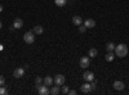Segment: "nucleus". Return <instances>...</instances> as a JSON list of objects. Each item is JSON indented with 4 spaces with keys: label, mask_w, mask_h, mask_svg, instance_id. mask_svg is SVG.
I'll return each instance as SVG.
<instances>
[{
    "label": "nucleus",
    "mask_w": 129,
    "mask_h": 95,
    "mask_svg": "<svg viewBox=\"0 0 129 95\" xmlns=\"http://www.w3.org/2000/svg\"><path fill=\"white\" fill-rule=\"evenodd\" d=\"M115 55H117L119 58H124L128 55V46L125 44H119L115 46Z\"/></svg>",
    "instance_id": "f257e3e1"
},
{
    "label": "nucleus",
    "mask_w": 129,
    "mask_h": 95,
    "mask_svg": "<svg viewBox=\"0 0 129 95\" xmlns=\"http://www.w3.org/2000/svg\"><path fill=\"white\" fill-rule=\"evenodd\" d=\"M23 41H25L26 44H34V41H35V34L32 32V31L26 32L23 35Z\"/></svg>",
    "instance_id": "f03ea898"
},
{
    "label": "nucleus",
    "mask_w": 129,
    "mask_h": 95,
    "mask_svg": "<svg viewBox=\"0 0 129 95\" xmlns=\"http://www.w3.org/2000/svg\"><path fill=\"white\" fill-rule=\"evenodd\" d=\"M83 80L84 81H87V82H92L94 80V73L90 72V71H85L83 73Z\"/></svg>",
    "instance_id": "7ed1b4c3"
},
{
    "label": "nucleus",
    "mask_w": 129,
    "mask_h": 95,
    "mask_svg": "<svg viewBox=\"0 0 129 95\" xmlns=\"http://www.w3.org/2000/svg\"><path fill=\"white\" fill-rule=\"evenodd\" d=\"M79 63H80V67H81V68H87V67H89V64H90V59H89L88 57H81Z\"/></svg>",
    "instance_id": "20e7f679"
},
{
    "label": "nucleus",
    "mask_w": 129,
    "mask_h": 95,
    "mask_svg": "<svg viewBox=\"0 0 129 95\" xmlns=\"http://www.w3.org/2000/svg\"><path fill=\"white\" fill-rule=\"evenodd\" d=\"M112 86H114V89L115 90H117V91H121V90H124V87H125V83L123 82V81H115L114 83H112Z\"/></svg>",
    "instance_id": "39448f33"
},
{
    "label": "nucleus",
    "mask_w": 129,
    "mask_h": 95,
    "mask_svg": "<svg viewBox=\"0 0 129 95\" xmlns=\"http://www.w3.org/2000/svg\"><path fill=\"white\" fill-rule=\"evenodd\" d=\"M64 76L63 75H57V76H54V83L56 85H58V86H62V85H64Z\"/></svg>",
    "instance_id": "423d86ee"
},
{
    "label": "nucleus",
    "mask_w": 129,
    "mask_h": 95,
    "mask_svg": "<svg viewBox=\"0 0 129 95\" xmlns=\"http://www.w3.org/2000/svg\"><path fill=\"white\" fill-rule=\"evenodd\" d=\"M80 90H81V92H84V94H89L90 91H92V87H90V83H88L87 81H85L83 85L80 86Z\"/></svg>",
    "instance_id": "0eeeda50"
},
{
    "label": "nucleus",
    "mask_w": 129,
    "mask_h": 95,
    "mask_svg": "<svg viewBox=\"0 0 129 95\" xmlns=\"http://www.w3.org/2000/svg\"><path fill=\"white\" fill-rule=\"evenodd\" d=\"M25 75V69L23 68H16L14 69V72H13V77H16V78H21V77H22Z\"/></svg>",
    "instance_id": "6e6552de"
},
{
    "label": "nucleus",
    "mask_w": 129,
    "mask_h": 95,
    "mask_svg": "<svg viewBox=\"0 0 129 95\" xmlns=\"http://www.w3.org/2000/svg\"><path fill=\"white\" fill-rule=\"evenodd\" d=\"M38 91H39V94H40V95H48V94H49L48 86H47V85H44V83H43V85H40V86L38 87Z\"/></svg>",
    "instance_id": "1a4fd4ad"
},
{
    "label": "nucleus",
    "mask_w": 129,
    "mask_h": 95,
    "mask_svg": "<svg viewBox=\"0 0 129 95\" xmlns=\"http://www.w3.org/2000/svg\"><path fill=\"white\" fill-rule=\"evenodd\" d=\"M22 26H23V21L21 18H16L14 22H13V28L19 30V28H22Z\"/></svg>",
    "instance_id": "9d476101"
},
{
    "label": "nucleus",
    "mask_w": 129,
    "mask_h": 95,
    "mask_svg": "<svg viewBox=\"0 0 129 95\" xmlns=\"http://www.w3.org/2000/svg\"><path fill=\"white\" fill-rule=\"evenodd\" d=\"M84 26L87 27V28H94L95 27V21L89 18V19H85V22H84Z\"/></svg>",
    "instance_id": "9b49d317"
},
{
    "label": "nucleus",
    "mask_w": 129,
    "mask_h": 95,
    "mask_svg": "<svg viewBox=\"0 0 129 95\" xmlns=\"http://www.w3.org/2000/svg\"><path fill=\"white\" fill-rule=\"evenodd\" d=\"M43 83H44V85H47V86H52L53 83H54V78L50 77V76H47V77L43 78Z\"/></svg>",
    "instance_id": "f8f14e48"
},
{
    "label": "nucleus",
    "mask_w": 129,
    "mask_h": 95,
    "mask_svg": "<svg viewBox=\"0 0 129 95\" xmlns=\"http://www.w3.org/2000/svg\"><path fill=\"white\" fill-rule=\"evenodd\" d=\"M72 23H74L75 26L83 25V18H81L80 16H74V17H72Z\"/></svg>",
    "instance_id": "ddd939ff"
},
{
    "label": "nucleus",
    "mask_w": 129,
    "mask_h": 95,
    "mask_svg": "<svg viewBox=\"0 0 129 95\" xmlns=\"http://www.w3.org/2000/svg\"><path fill=\"white\" fill-rule=\"evenodd\" d=\"M32 32H34L35 35H41L43 32H44V28H43L41 26H35L34 30H32Z\"/></svg>",
    "instance_id": "4468645a"
},
{
    "label": "nucleus",
    "mask_w": 129,
    "mask_h": 95,
    "mask_svg": "<svg viewBox=\"0 0 129 95\" xmlns=\"http://www.w3.org/2000/svg\"><path fill=\"white\" fill-rule=\"evenodd\" d=\"M106 62H112L115 59V54H114V51H107V54H106Z\"/></svg>",
    "instance_id": "2eb2a0df"
},
{
    "label": "nucleus",
    "mask_w": 129,
    "mask_h": 95,
    "mask_svg": "<svg viewBox=\"0 0 129 95\" xmlns=\"http://www.w3.org/2000/svg\"><path fill=\"white\" fill-rule=\"evenodd\" d=\"M59 91H61V90H59V86L56 85V86H52L49 94H52V95H57V94H59Z\"/></svg>",
    "instance_id": "dca6fc26"
},
{
    "label": "nucleus",
    "mask_w": 129,
    "mask_h": 95,
    "mask_svg": "<svg viewBox=\"0 0 129 95\" xmlns=\"http://www.w3.org/2000/svg\"><path fill=\"white\" fill-rule=\"evenodd\" d=\"M88 55H89L90 58H95L97 55H98V51H97V49H95V48H92V49H89Z\"/></svg>",
    "instance_id": "f3484780"
},
{
    "label": "nucleus",
    "mask_w": 129,
    "mask_h": 95,
    "mask_svg": "<svg viewBox=\"0 0 129 95\" xmlns=\"http://www.w3.org/2000/svg\"><path fill=\"white\" fill-rule=\"evenodd\" d=\"M115 46H116V45H115L114 43H107V44H106V50H107V51H114V50H115Z\"/></svg>",
    "instance_id": "a211bd4d"
},
{
    "label": "nucleus",
    "mask_w": 129,
    "mask_h": 95,
    "mask_svg": "<svg viewBox=\"0 0 129 95\" xmlns=\"http://www.w3.org/2000/svg\"><path fill=\"white\" fill-rule=\"evenodd\" d=\"M35 85H36V86H35L36 89H38L40 85H43V78H41L40 76H38V77L35 78Z\"/></svg>",
    "instance_id": "6ab92c4d"
},
{
    "label": "nucleus",
    "mask_w": 129,
    "mask_h": 95,
    "mask_svg": "<svg viewBox=\"0 0 129 95\" xmlns=\"http://www.w3.org/2000/svg\"><path fill=\"white\" fill-rule=\"evenodd\" d=\"M66 3H67V0H56V5L58 7H64Z\"/></svg>",
    "instance_id": "aec40b11"
},
{
    "label": "nucleus",
    "mask_w": 129,
    "mask_h": 95,
    "mask_svg": "<svg viewBox=\"0 0 129 95\" xmlns=\"http://www.w3.org/2000/svg\"><path fill=\"white\" fill-rule=\"evenodd\" d=\"M8 91H7V89L4 87V85L3 86H0V95H5Z\"/></svg>",
    "instance_id": "412c9836"
},
{
    "label": "nucleus",
    "mask_w": 129,
    "mask_h": 95,
    "mask_svg": "<svg viewBox=\"0 0 129 95\" xmlns=\"http://www.w3.org/2000/svg\"><path fill=\"white\" fill-rule=\"evenodd\" d=\"M4 83H5V77L3 75H0V86H3Z\"/></svg>",
    "instance_id": "4be33fe9"
},
{
    "label": "nucleus",
    "mask_w": 129,
    "mask_h": 95,
    "mask_svg": "<svg viewBox=\"0 0 129 95\" xmlns=\"http://www.w3.org/2000/svg\"><path fill=\"white\" fill-rule=\"evenodd\" d=\"M85 30H87V27H85L84 25H80V26H79V32L83 34V32H85Z\"/></svg>",
    "instance_id": "5701e85b"
},
{
    "label": "nucleus",
    "mask_w": 129,
    "mask_h": 95,
    "mask_svg": "<svg viewBox=\"0 0 129 95\" xmlns=\"http://www.w3.org/2000/svg\"><path fill=\"white\" fill-rule=\"evenodd\" d=\"M90 87H92V90H95V87H97V81H95V80H93V81H92Z\"/></svg>",
    "instance_id": "b1692460"
},
{
    "label": "nucleus",
    "mask_w": 129,
    "mask_h": 95,
    "mask_svg": "<svg viewBox=\"0 0 129 95\" xmlns=\"http://www.w3.org/2000/svg\"><path fill=\"white\" fill-rule=\"evenodd\" d=\"M62 92H63V94H69V87L62 85Z\"/></svg>",
    "instance_id": "393cba45"
},
{
    "label": "nucleus",
    "mask_w": 129,
    "mask_h": 95,
    "mask_svg": "<svg viewBox=\"0 0 129 95\" xmlns=\"http://www.w3.org/2000/svg\"><path fill=\"white\" fill-rule=\"evenodd\" d=\"M69 94L70 95H76V90H69Z\"/></svg>",
    "instance_id": "a878e982"
},
{
    "label": "nucleus",
    "mask_w": 129,
    "mask_h": 95,
    "mask_svg": "<svg viewBox=\"0 0 129 95\" xmlns=\"http://www.w3.org/2000/svg\"><path fill=\"white\" fill-rule=\"evenodd\" d=\"M2 12H3V5L0 4V13H2Z\"/></svg>",
    "instance_id": "bb28decb"
},
{
    "label": "nucleus",
    "mask_w": 129,
    "mask_h": 95,
    "mask_svg": "<svg viewBox=\"0 0 129 95\" xmlns=\"http://www.w3.org/2000/svg\"><path fill=\"white\" fill-rule=\"evenodd\" d=\"M2 27H3V23H2V21H0V30H2Z\"/></svg>",
    "instance_id": "cd10ccee"
}]
</instances>
